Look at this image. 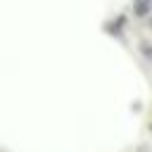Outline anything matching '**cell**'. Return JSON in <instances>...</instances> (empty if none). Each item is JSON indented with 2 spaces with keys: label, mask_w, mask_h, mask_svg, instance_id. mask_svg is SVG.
<instances>
[{
  "label": "cell",
  "mask_w": 152,
  "mask_h": 152,
  "mask_svg": "<svg viewBox=\"0 0 152 152\" xmlns=\"http://www.w3.org/2000/svg\"><path fill=\"white\" fill-rule=\"evenodd\" d=\"M142 52H145L147 57H152V50H150V45H147V43H142Z\"/></svg>",
  "instance_id": "2"
},
{
  "label": "cell",
  "mask_w": 152,
  "mask_h": 152,
  "mask_svg": "<svg viewBox=\"0 0 152 152\" xmlns=\"http://www.w3.org/2000/svg\"><path fill=\"white\" fill-rule=\"evenodd\" d=\"M138 14H145L147 12V2H138V10H135Z\"/></svg>",
  "instance_id": "1"
}]
</instances>
